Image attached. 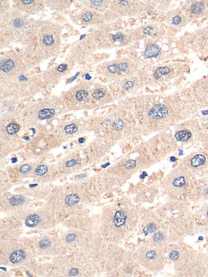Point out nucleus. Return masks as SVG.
Masks as SVG:
<instances>
[{"mask_svg": "<svg viewBox=\"0 0 208 277\" xmlns=\"http://www.w3.org/2000/svg\"><path fill=\"white\" fill-rule=\"evenodd\" d=\"M92 17H93V14L92 12H87L85 13V14H84L82 16V19L83 21H89L92 19Z\"/></svg>", "mask_w": 208, "mask_h": 277, "instance_id": "35", "label": "nucleus"}, {"mask_svg": "<svg viewBox=\"0 0 208 277\" xmlns=\"http://www.w3.org/2000/svg\"><path fill=\"white\" fill-rule=\"evenodd\" d=\"M157 214L165 223V232L170 231L174 239L182 237L190 231L193 217L188 203L181 200H170L157 209Z\"/></svg>", "mask_w": 208, "mask_h": 277, "instance_id": "2", "label": "nucleus"}, {"mask_svg": "<svg viewBox=\"0 0 208 277\" xmlns=\"http://www.w3.org/2000/svg\"><path fill=\"white\" fill-rule=\"evenodd\" d=\"M181 67L182 66L178 63L165 64L154 67L150 82L152 84L157 85L169 82L174 77L180 75Z\"/></svg>", "mask_w": 208, "mask_h": 277, "instance_id": "6", "label": "nucleus"}, {"mask_svg": "<svg viewBox=\"0 0 208 277\" xmlns=\"http://www.w3.org/2000/svg\"><path fill=\"white\" fill-rule=\"evenodd\" d=\"M200 132V128L196 120H185L176 125L174 137L177 140L186 143L199 136Z\"/></svg>", "mask_w": 208, "mask_h": 277, "instance_id": "7", "label": "nucleus"}, {"mask_svg": "<svg viewBox=\"0 0 208 277\" xmlns=\"http://www.w3.org/2000/svg\"><path fill=\"white\" fill-rule=\"evenodd\" d=\"M117 64V67H118V71H120V72L122 73H125L127 71V70L129 68V62L126 60H122L120 61V62H118Z\"/></svg>", "mask_w": 208, "mask_h": 277, "instance_id": "23", "label": "nucleus"}, {"mask_svg": "<svg viewBox=\"0 0 208 277\" xmlns=\"http://www.w3.org/2000/svg\"><path fill=\"white\" fill-rule=\"evenodd\" d=\"M142 257V264L152 271L158 272L165 266V246L157 245L144 250Z\"/></svg>", "mask_w": 208, "mask_h": 277, "instance_id": "5", "label": "nucleus"}, {"mask_svg": "<svg viewBox=\"0 0 208 277\" xmlns=\"http://www.w3.org/2000/svg\"><path fill=\"white\" fill-rule=\"evenodd\" d=\"M127 219V213L123 209L117 211L113 217V224L116 228H120L124 225Z\"/></svg>", "mask_w": 208, "mask_h": 277, "instance_id": "13", "label": "nucleus"}, {"mask_svg": "<svg viewBox=\"0 0 208 277\" xmlns=\"http://www.w3.org/2000/svg\"><path fill=\"white\" fill-rule=\"evenodd\" d=\"M134 85H135V83L133 82H131V81H128V82H126L123 84V89L127 91L130 90L134 87Z\"/></svg>", "mask_w": 208, "mask_h": 277, "instance_id": "32", "label": "nucleus"}, {"mask_svg": "<svg viewBox=\"0 0 208 277\" xmlns=\"http://www.w3.org/2000/svg\"><path fill=\"white\" fill-rule=\"evenodd\" d=\"M188 18L189 15L185 11H181L177 9L168 12L164 17V22L169 27L179 28L184 26Z\"/></svg>", "mask_w": 208, "mask_h": 277, "instance_id": "10", "label": "nucleus"}, {"mask_svg": "<svg viewBox=\"0 0 208 277\" xmlns=\"http://www.w3.org/2000/svg\"><path fill=\"white\" fill-rule=\"evenodd\" d=\"M77 130H78V126L74 124L67 125V126L65 127V133L68 134L74 133L75 132H76Z\"/></svg>", "mask_w": 208, "mask_h": 277, "instance_id": "29", "label": "nucleus"}, {"mask_svg": "<svg viewBox=\"0 0 208 277\" xmlns=\"http://www.w3.org/2000/svg\"><path fill=\"white\" fill-rule=\"evenodd\" d=\"M207 253H208V248H207Z\"/></svg>", "mask_w": 208, "mask_h": 277, "instance_id": "43", "label": "nucleus"}, {"mask_svg": "<svg viewBox=\"0 0 208 277\" xmlns=\"http://www.w3.org/2000/svg\"><path fill=\"white\" fill-rule=\"evenodd\" d=\"M25 258V254L24 252L22 250H17L12 253V255L10 257V260H11V261L12 263L16 264V263H18L23 261Z\"/></svg>", "mask_w": 208, "mask_h": 277, "instance_id": "16", "label": "nucleus"}, {"mask_svg": "<svg viewBox=\"0 0 208 277\" xmlns=\"http://www.w3.org/2000/svg\"><path fill=\"white\" fill-rule=\"evenodd\" d=\"M50 244V241L48 240V239H43L39 243V246L41 248H48Z\"/></svg>", "mask_w": 208, "mask_h": 277, "instance_id": "33", "label": "nucleus"}, {"mask_svg": "<svg viewBox=\"0 0 208 277\" xmlns=\"http://www.w3.org/2000/svg\"><path fill=\"white\" fill-rule=\"evenodd\" d=\"M193 174L183 164H179L161 182L163 192L171 200H179L189 188Z\"/></svg>", "mask_w": 208, "mask_h": 277, "instance_id": "4", "label": "nucleus"}, {"mask_svg": "<svg viewBox=\"0 0 208 277\" xmlns=\"http://www.w3.org/2000/svg\"><path fill=\"white\" fill-rule=\"evenodd\" d=\"M190 89L199 106L208 107V78L197 81L192 84Z\"/></svg>", "mask_w": 208, "mask_h": 277, "instance_id": "8", "label": "nucleus"}, {"mask_svg": "<svg viewBox=\"0 0 208 277\" xmlns=\"http://www.w3.org/2000/svg\"><path fill=\"white\" fill-rule=\"evenodd\" d=\"M43 42L46 46H51L55 43V40L51 35H47L44 37Z\"/></svg>", "mask_w": 208, "mask_h": 277, "instance_id": "28", "label": "nucleus"}, {"mask_svg": "<svg viewBox=\"0 0 208 277\" xmlns=\"http://www.w3.org/2000/svg\"><path fill=\"white\" fill-rule=\"evenodd\" d=\"M161 53H162V49L159 46L155 44H151L146 48L144 52V56L147 58H156L160 56Z\"/></svg>", "mask_w": 208, "mask_h": 277, "instance_id": "14", "label": "nucleus"}, {"mask_svg": "<svg viewBox=\"0 0 208 277\" xmlns=\"http://www.w3.org/2000/svg\"><path fill=\"white\" fill-rule=\"evenodd\" d=\"M12 163H16V162H17V158H15H15H12Z\"/></svg>", "mask_w": 208, "mask_h": 277, "instance_id": "41", "label": "nucleus"}, {"mask_svg": "<svg viewBox=\"0 0 208 277\" xmlns=\"http://www.w3.org/2000/svg\"><path fill=\"white\" fill-rule=\"evenodd\" d=\"M199 221L202 223V225L206 227L208 231V203L204 204L199 211Z\"/></svg>", "mask_w": 208, "mask_h": 277, "instance_id": "15", "label": "nucleus"}, {"mask_svg": "<svg viewBox=\"0 0 208 277\" xmlns=\"http://www.w3.org/2000/svg\"><path fill=\"white\" fill-rule=\"evenodd\" d=\"M189 17H200L208 13V2L195 1L191 3L188 9L185 11Z\"/></svg>", "mask_w": 208, "mask_h": 277, "instance_id": "12", "label": "nucleus"}, {"mask_svg": "<svg viewBox=\"0 0 208 277\" xmlns=\"http://www.w3.org/2000/svg\"><path fill=\"white\" fill-rule=\"evenodd\" d=\"M125 123L121 119H116L112 122V128L115 131H121L124 129Z\"/></svg>", "mask_w": 208, "mask_h": 277, "instance_id": "22", "label": "nucleus"}, {"mask_svg": "<svg viewBox=\"0 0 208 277\" xmlns=\"http://www.w3.org/2000/svg\"><path fill=\"white\" fill-rule=\"evenodd\" d=\"M107 71L110 74H115L118 72V67L116 63L110 64L108 67H107Z\"/></svg>", "mask_w": 208, "mask_h": 277, "instance_id": "31", "label": "nucleus"}, {"mask_svg": "<svg viewBox=\"0 0 208 277\" xmlns=\"http://www.w3.org/2000/svg\"><path fill=\"white\" fill-rule=\"evenodd\" d=\"M31 170V167L29 166L28 165H25L22 166L21 168H20V172L22 174H26L28 173L29 171Z\"/></svg>", "mask_w": 208, "mask_h": 277, "instance_id": "34", "label": "nucleus"}, {"mask_svg": "<svg viewBox=\"0 0 208 277\" xmlns=\"http://www.w3.org/2000/svg\"><path fill=\"white\" fill-rule=\"evenodd\" d=\"M76 238V235L74 234H70L66 237V240L67 242H71L74 240Z\"/></svg>", "mask_w": 208, "mask_h": 277, "instance_id": "36", "label": "nucleus"}, {"mask_svg": "<svg viewBox=\"0 0 208 277\" xmlns=\"http://www.w3.org/2000/svg\"><path fill=\"white\" fill-rule=\"evenodd\" d=\"M67 69V65L66 64H62V65H60L58 67V71H60V72H63V71H65V70H66Z\"/></svg>", "mask_w": 208, "mask_h": 277, "instance_id": "38", "label": "nucleus"}, {"mask_svg": "<svg viewBox=\"0 0 208 277\" xmlns=\"http://www.w3.org/2000/svg\"><path fill=\"white\" fill-rule=\"evenodd\" d=\"M76 164V161L75 160H72L67 162L65 165L67 167H71L74 166Z\"/></svg>", "mask_w": 208, "mask_h": 277, "instance_id": "37", "label": "nucleus"}, {"mask_svg": "<svg viewBox=\"0 0 208 277\" xmlns=\"http://www.w3.org/2000/svg\"><path fill=\"white\" fill-rule=\"evenodd\" d=\"M177 273L183 276H204L208 270V257L205 255L178 245L169 252Z\"/></svg>", "mask_w": 208, "mask_h": 277, "instance_id": "3", "label": "nucleus"}, {"mask_svg": "<svg viewBox=\"0 0 208 277\" xmlns=\"http://www.w3.org/2000/svg\"><path fill=\"white\" fill-rule=\"evenodd\" d=\"M78 273V270L75 268H73L71 269V271H70V276H75Z\"/></svg>", "mask_w": 208, "mask_h": 277, "instance_id": "39", "label": "nucleus"}, {"mask_svg": "<svg viewBox=\"0 0 208 277\" xmlns=\"http://www.w3.org/2000/svg\"><path fill=\"white\" fill-rule=\"evenodd\" d=\"M55 111L54 109H51V108L43 109L41 111H39L38 117H39V119L41 120L47 119H49V118H51L52 117L55 115Z\"/></svg>", "mask_w": 208, "mask_h": 277, "instance_id": "17", "label": "nucleus"}, {"mask_svg": "<svg viewBox=\"0 0 208 277\" xmlns=\"http://www.w3.org/2000/svg\"><path fill=\"white\" fill-rule=\"evenodd\" d=\"M145 108L144 124L150 131L161 132L186 120L199 110L190 88L176 90L166 95L149 98Z\"/></svg>", "mask_w": 208, "mask_h": 277, "instance_id": "1", "label": "nucleus"}, {"mask_svg": "<svg viewBox=\"0 0 208 277\" xmlns=\"http://www.w3.org/2000/svg\"><path fill=\"white\" fill-rule=\"evenodd\" d=\"M190 193L189 197L193 200H200L208 198V177L203 179L197 183L190 184Z\"/></svg>", "mask_w": 208, "mask_h": 277, "instance_id": "11", "label": "nucleus"}, {"mask_svg": "<svg viewBox=\"0 0 208 277\" xmlns=\"http://www.w3.org/2000/svg\"><path fill=\"white\" fill-rule=\"evenodd\" d=\"M14 66V63L11 60H3L1 62V69L5 72H8Z\"/></svg>", "mask_w": 208, "mask_h": 277, "instance_id": "18", "label": "nucleus"}, {"mask_svg": "<svg viewBox=\"0 0 208 277\" xmlns=\"http://www.w3.org/2000/svg\"><path fill=\"white\" fill-rule=\"evenodd\" d=\"M6 129L9 134L12 135L18 132L19 129V127L18 125L15 123H11L8 125Z\"/></svg>", "mask_w": 208, "mask_h": 277, "instance_id": "24", "label": "nucleus"}, {"mask_svg": "<svg viewBox=\"0 0 208 277\" xmlns=\"http://www.w3.org/2000/svg\"><path fill=\"white\" fill-rule=\"evenodd\" d=\"M37 184H32V185H30V187H33V186H37Z\"/></svg>", "mask_w": 208, "mask_h": 277, "instance_id": "42", "label": "nucleus"}, {"mask_svg": "<svg viewBox=\"0 0 208 277\" xmlns=\"http://www.w3.org/2000/svg\"><path fill=\"white\" fill-rule=\"evenodd\" d=\"M107 92L106 91L103 89V88H99L94 90V92L92 94V97L93 99L96 101H100L103 98H105L106 96Z\"/></svg>", "mask_w": 208, "mask_h": 277, "instance_id": "21", "label": "nucleus"}, {"mask_svg": "<svg viewBox=\"0 0 208 277\" xmlns=\"http://www.w3.org/2000/svg\"><path fill=\"white\" fill-rule=\"evenodd\" d=\"M181 163L188 169L193 175L194 172L206 168L207 165H208V158L204 154H197L185 158Z\"/></svg>", "mask_w": 208, "mask_h": 277, "instance_id": "9", "label": "nucleus"}, {"mask_svg": "<svg viewBox=\"0 0 208 277\" xmlns=\"http://www.w3.org/2000/svg\"><path fill=\"white\" fill-rule=\"evenodd\" d=\"M79 201V197L78 195L71 194L70 195H68L67 197H66L65 203L67 205L72 206V205L76 204L77 203H78Z\"/></svg>", "mask_w": 208, "mask_h": 277, "instance_id": "20", "label": "nucleus"}, {"mask_svg": "<svg viewBox=\"0 0 208 277\" xmlns=\"http://www.w3.org/2000/svg\"><path fill=\"white\" fill-rule=\"evenodd\" d=\"M136 165V161L134 160H128L124 165V167L127 170H131Z\"/></svg>", "mask_w": 208, "mask_h": 277, "instance_id": "30", "label": "nucleus"}, {"mask_svg": "<svg viewBox=\"0 0 208 277\" xmlns=\"http://www.w3.org/2000/svg\"><path fill=\"white\" fill-rule=\"evenodd\" d=\"M87 97H88V93H87L86 91L83 90L78 91V92H77L76 95V99L79 101H85L87 98Z\"/></svg>", "mask_w": 208, "mask_h": 277, "instance_id": "26", "label": "nucleus"}, {"mask_svg": "<svg viewBox=\"0 0 208 277\" xmlns=\"http://www.w3.org/2000/svg\"><path fill=\"white\" fill-rule=\"evenodd\" d=\"M40 221V217L37 214H32L26 218L25 221L26 225L30 227H35Z\"/></svg>", "mask_w": 208, "mask_h": 277, "instance_id": "19", "label": "nucleus"}, {"mask_svg": "<svg viewBox=\"0 0 208 277\" xmlns=\"http://www.w3.org/2000/svg\"><path fill=\"white\" fill-rule=\"evenodd\" d=\"M48 167L46 165H41V166H39L35 168V173L38 175H43L48 172Z\"/></svg>", "mask_w": 208, "mask_h": 277, "instance_id": "27", "label": "nucleus"}, {"mask_svg": "<svg viewBox=\"0 0 208 277\" xmlns=\"http://www.w3.org/2000/svg\"><path fill=\"white\" fill-rule=\"evenodd\" d=\"M84 138H79V142L80 143H83L84 142Z\"/></svg>", "mask_w": 208, "mask_h": 277, "instance_id": "40", "label": "nucleus"}, {"mask_svg": "<svg viewBox=\"0 0 208 277\" xmlns=\"http://www.w3.org/2000/svg\"><path fill=\"white\" fill-rule=\"evenodd\" d=\"M23 202H24V199L20 195H15L10 200V202H11V204L13 205H20Z\"/></svg>", "mask_w": 208, "mask_h": 277, "instance_id": "25", "label": "nucleus"}]
</instances>
